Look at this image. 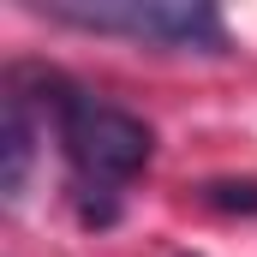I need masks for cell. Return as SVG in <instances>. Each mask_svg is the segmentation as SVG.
<instances>
[{"instance_id": "1", "label": "cell", "mask_w": 257, "mask_h": 257, "mask_svg": "<svg viewBox=\"0 0 257 257\" xmlns=\"http://www.w3.org/2000/svg\"><path fill=\"white\" fill-rule=\"evenodd\" d=\"M42 96L54 108V132L72 162V197H78V221L84 227H114L120 221V192L150 168L156 156V132L144 126L132 108H114L90 90H78L60 72H36Z\"/></svg>"}, {"instance_id": "2", "label": "cell", "mask_w": 257, "mask_h": 257, "mask_svg": "<svg viewBox=\"0 0 257 257\" xmlns=\"http://www.w3.org/2000/svg\"><path fill=\"white\" fill-rule=\"evenodd\" d=\"M36 12L72 30L126 36L162 54H233V36L209 0H42Z\"/></svg>"}, {"instance_id": "3", "label": "cell", "mask_w": 257, "mask_h": 257, "mask_svg": "<svg viewBox=\"0 0 257 257\" xmlns=\"http://www.w3.org/2000/svg\"><path fill=\"white\" fill-rule=\"evenodd\" d=\"M36 144H42V126H36V114H30V90H24V84H12V90H6V120H0V156H6L0 192H6V203H18L24 186H30Z\"/></svg>"}, {"instance_id": "4", "label": "cell", "mask_w": 257, "mask_h": 257, "mask_svg": "<svg viewBox=\"0 0 257 257\" xmlns=\"http://www.w3.org/2000/svg\"><path fill=\"white\" fill-rule=\"evenodd\" d=\"M203 203H215V209H257V186L251 180H221V186H203Z\"/></svg>"}]
</instances>
